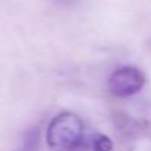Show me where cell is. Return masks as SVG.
<instances>
[{
    "label": "cell",
    "instance_id": "6da1fadb",
    "mask_svg": "<svg viewBox=\"0 0 151 151\" xmlns=\"http://www.w3.org/2000/svg\"><path fill=\"white\" fill-rule=\"evenodd\" d=\"M46 141L53 151H74L83 141V123L73 113H61L47 126Z\"/></svg>",
    "mask_w": 151,
    "mask_h": 151
},
{
    "label": "cell",
    "instance_id": "7a4b0ae2",
    "mask_svg": "<svg viewBox=\"0 0 151 151\" xmlns=\"http://www.w3.org/2000/svg\"><path fill=\"white\" fill-rule=\"evenodd\" d=\"M108 86L117 96L135 95L144 86V74L135 67H122L111 74Z\"/></svg>",
    "mask_w": 151,
    "mask_h": 151
},
{
    "label": "cell",
    "instance_id": "3957f363",
    "mask_svg": "<svg viewBox=\"0 0 151 151\" xmlns=\"http://www.w3.org/2000/svg\"><path fill=\"white\" fill-rule=\"evenodd\" d=\"M93 150L95 151H111L113 150V142L110 138L104 136V135H98L93 139Z\"/></svg>",
    "mask_w": 151,
    "mask_h": 151
}]
</instances>
